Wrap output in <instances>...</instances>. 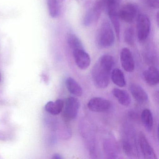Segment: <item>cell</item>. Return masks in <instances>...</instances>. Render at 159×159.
<instances>
[{
  "instance_id": "18",
  "label": "cell",
  "mask_w": 159,
  "mask_h": 159,
  "mask_svg": "<svg viewBox=\"0 0 159 159\" xmlns=\"http://www.w3.org/2000/svg\"><path fill=\"white\" fill-rule=\"evenodd\" d=\"M67 42L70 49L72 51L78 49H84L82 43L80 40L74 34L70 33L67 38Z\"/></svg>"
},
{
  "instance_id": "3",
  "label": "cell",
  "mask_w": 159,
  "mask_h": 159,
  "mask_svg": "<svg viewBox=\"0 0 159 159\" xmlns=\"http://www.w3.org/2000/svg\"><path fill=\"white\" fill-rule=\"evenodd\" d=\"M80 107L78 98L73 97L68 98L64 102L63 110L64 118L67 120H71L77 117Z\"/></svg>"
},
{
  "instance_id": "5",
  "label": "cell",
  "mask_w": 159,
  "mask_h": 159,
  "mask_svg": "<svg viewBox=\"0 0 159 159\" xmlns=\"http://www.w3.org/2000/svg\"><path fill=\"white\" fill-rule=\"evenodd\" d=\"M138 8L136 4L132 2L125 4L118 11L119 18L126 23H132L136 17Z\"/></svg>"
},
{
  "instance_id": "4",
  "label": "cell",
  "mask_w": 159,
  "mask_h": 159,
  "mask_svg": "<svg viewBox=\"0 0 159 159\" xmlns=\"http://www.w3.org/2000/svg\"><path fill=\"white\" fill-rule=\"evenodd\" d=\"M151 30V22L148 16L139 15L137 23L138 39L140 42H144L148 39Z\"/></svg>"
},
{
  "instance_id": "25",
  "label": "cell",
  "mask_w": 159,
  "mask_h": 159,
  "mask_svg": "<svg viewBox=\"0 0 159 159\" xmlns=\"http://www.w3.org/2000/svg\"><path fill=\"white\" fill-rule=\"evenodd\" d=\"M159 13H158L157 14V17H156L157 18V24H158V25H159Z\"/></svg>"
},
{
  "instance_id": "7",
  "label": "cell",
  "mask_w": 159,
  "mask_h": 159,
  "mask_svg": "<svg viewBox=\"0 0 159 159\" xmlns=\"http://www.w3.org/2000/svg\"><path fill=\"white\" fill-rule=\"evenodd\" d=\"M120 59L122 66L125 70L128 72L134 71L135 63L131 51L128 48H123L120 53Z\"/></svg>"
},
{
  "instance_id": "12",
  "label": "cell",
  "mask_w": 159,
  "mask_h": 159,
  "mask_svg": "<svg viewBox=\"0 0 159 159\" xmlns=\"http://www.w3.org/2000/svg\"><path fill=\"white\" fill-rule=\"evenodd\" d=\"M112 93L113 96L117 98L121 105L127 107L131 104V97L125 90H121L119 88H113Z\"/></svg>"
},
{
  "instance_id": "14",
  "label": "cell",
  "mask_w": 159,
  "mask_h": 159,
  "mask_svg": "<svg viewBox=\"0 0 159 159\" xmlns=\"http://www.w3.org/2000/svg\"><path fill=\"white\" fill-rule=\"evenodd\" d=\"M66 84L68 90L71 94L77 97L82 95L83 92L81 86L73 78H67L66 80Z\"/></svg>"
},
{
  "instance_id": "8",
  "label": "cell",
  "mask_w": 159,
  "mask_h": 159,
  "mask_svg": "<svg viewBox=\"0 0 159 159\" xmlns=\"http://www.w3.org/2000/svg\"><path fill=\"white\" fill-rule=\"evenodd\" d=\"M73 55L75 63L79 68L85 70L90 66L91 57L84 49L74 50L73 51Z\"/></svg>"
},
{
  "instance_id": "26",
  "label": "cell",
  "mask_w": 159,
  "mask_h": 159,
  "mask_svg": "<svg viewBox=\"0 0 159 159\" xmlns=\"http://www.w3.org/2000/svg\"><path fill=\"white\" fill-rule=\"evenodd\" d=\"M1 80H2V75H1V72H0V83H1Z\"/></svg>"
},
{
  "instance_id": "20",
  "label": "cell",
  "mask_w": 159,
  "mask_h": 159,
  "mask_svg": "<svg viewBox=\"0 0 159 159\" xmlns=\"http://www.w3.org/2000/svg\"><path fill=\"white\" fill-rule=\"evenodd\" d=\"M124 40L125 42L128 45L131 46L134 45V29L132 28H128L125 31Z\"/></svg>"
},
{
  "instance_id": "17",
  "label": "cell",
  "mask_w": 159,
  "mask_h": 159,
  "mask_svg": "<svg viewBox=\"0 0 159 159\" xmlns=\"http://www.w3.org/2000/svg\"><path fill=\"white\" fill-rule=\"evenodd\" d=\"M141 118L144 127L147 131L150 132L153 125V117L151 111L148 109H144L141 113Z\"/></svg>"
},
{
  "instance_id": "24",
  "label": "cell",
  "mask_w": 159,
  "mask_h": 159,
  "mask_svg": "<svg viewBox=\"0 0 159 159\" xmlns=\"http://www.w3.org/2000/svg\"><path fill=\"white\" fill-rule=\"evenodd\" d=\"M52 158L54 159H63V157H62V155H60L59 153H55V154H54Z\"/></svg>"
},
{
  "instance_id": "19",
  "label": "cell",
  "mask_w": 159,
  "mask_h": 159,
  "mask_svg": "<svg viewBox=\"0 0 159 159\" xmlns=\"http://www.w3.org/2000/svg\"><path fill=\"white\" fill-rule=\"evenodd\" d=\"M49 14L52 18H56L60 14V7L57 0H47Z\"/></svg>"
},
{
  "instance_id": "16",
  "label": "cell",
  "mask_w": 159,
  "mask_h": 159,
  "mask_svg": "<svg viewBox=\"0 0 159 159\" xmlns=\"http://www.w3.org/2000/svg\"><path fill=\"white\" fill-rule=\"evenodd\" d=\"M111 79L112 82L120 87H124L126 85L125 75L120 69L115 68L112 70L111 74Z\"/></svg>"
},
{
  "instance_id": "22",
  "label": "cell",
  "mask_w": 159,
  "mask_h": 159,
  "mask_svg": "<svg viewBox=\"0 0 159 159\" xmlns=\"http://www.w3.org/2000/svg\"><path fill=\"white\" fill-rule=\"evenodd\" d=\"M123 149L125 152L127 154H130L132 152V149L131 145L127 142L123 143Z\"/></svg>"
},
{
  "instance_id": "1",
  "label": "cell",
  "mask_w": 159,
  "mask_h": 159,
  "mask_svg": "<svg viewBox=\"0 0 159 159\" xmlns=\"http://www.w3.org/2000/svg\"><path fill=\"white\" fill-rule=\"evenodd\" d=\"M114 65V58L109 55L102 56L95 64L92 69V75L97 87L101 89L108 87Z\"/></svg>"
},
{
  "instance_id": "21",
  "label": "cell",
  "mask_w": 159,
  "mask_h": 159,
  "mask_svg": "<svg viewBox=\"0 0 159 159\" xmlns=\"http://www.w3.org/2000/svg\"><path fill=\"white\" fill-rule=\"evenodd\" d=\"M96 22L94 15L92 9L88 10L85 15L83 19V24L85 26H90L93 23Z\"/></svg>"
},
{
  "instance_id": "15",
  "label": "cell",
  "mask_w": 159,
  "mask_h": 159,
  "mask_svg": "<svg viewBox=\"0 0 159 159\" xmlns=\"http://www.w3.org/2000/svg\"><path fill=\"white\" fill-rule=\"evenodd\" d=\"M111 21L112 26L115 30L116 36L117 39L120 40V18L118 16L117 9H111L107 11Z\"/></svg>"
},
{
  "instance_id": "11",
  "label": "cell",
  "mask_w": 159,
  "mask_h": 159,
  "mask_svg": "<svg viewBox=\"0 0 159 159\" xmlns=\"http://www.w3.org/2000/svg\"><path fill=\"white\" fill-rule=\"evenodd\" d=\"M143 75L145 81L148 85L155 86L159 83V70L155 67H149L143 72Z\"/></svg>"
},
{
  "instance_id": "9",
  "label": "cell",
  "mask_w": 159,
  "mask_h": 159,
  "mask_svg": "<svg viewBox=\"0 0 159 159\" xmlns=\"http://www.w3.org/2000/svg\"><path fill=\"white\" fill-rule=\"evenodd\" d=\"M139 142L141 152L146 159H156V155L154 150L149 143L145 134L142 133H139Z\"/></svg>"
},
{
  "instance_id": "6",
  "label": "cell",
  "mask_w": 159,
  "mask_h": 159,
  "mask_svg": "<svg viewBox=\"0 0 159 159\" xmlns=\"http://www.w3.org/2000/svg\"><path fill=\"white\" fill-rule=\"evenodd\" d=\"M88 109L91 111L96 112H102L108 111L111 107V103L107 99L101 97H94L91 98L87 104Z\"/></svg>"
},
{
  "instance_id": "13",
  "label": "cell",
  "mask_w": 159,
  "mask_h": 159,
  "mask_svg": "<svg viewBox=\"0 0 159 159\" xmlns=\"http://www.w3.org/2000/svg\"><path fill=\"white\" fill-rule=\"evenodd\" d=\"M64 106V101L61 99H57L55 102H48L45 105V109L47 112L52 115H58L63 110Z\"/></svg>"
},
{
  "instance_id": "10",
  "label": "cell",
  "mask_w": 159,
  "mask_h": 159,
  "mask_svg": "<svg viewBox=\"0 0 159 159\" xmlns=\"http://www.w3.org/2000/svg\"><path fill=\"white\" fill-rule=\"evenodd\" d=\"M131 94L136 101L140 104L146 103L148 99V94L140 85L132 84L130 86Z\"/></svg>"
},
{
  "instance_id": "23",
  "label": "cell",
  "mask_w": 159,
  "mask_h": 159,
  "mask_svg": "<svg viewBox=\"0 0 159 159\" xmlns=\"http://www.w3.org/2000/svg\"><path fill=\"white\" fill-rule=\"evenodd\" d=\"M148 3L152 8L158 9L159 7V0H148Z\"/></svg>"
},
{
  "instance_id": "2",
  "label": "cell",
  "mask_w": 159,
  "mask_h": 159,
  "mask_svg": "<svg viewBox=\"0 0 159 159\" xmlns=\"http://www.w3.org/2000/svg\"><path fill=\"white\" fill-rule=\"evenodd\" d=\"M115 36L110 23L105 21L99 28L97 37L98 45L102 48H108L114 44Z\"/></svg>"
}]
</instances>
